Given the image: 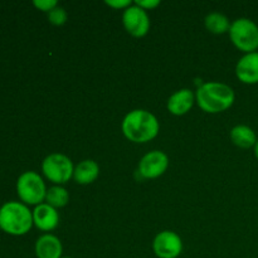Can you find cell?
<instances>
[{
    "mask_svg": "<svg viewBox=\"0 0 258 258\" xmlns=\"http://www.w3.org/2000/svg\"><path fill=\"white\" fill-rule=\"evenodd\" d=\"M121 128L128 141L145 144L158 136L160 123L150 111L133 110L123 117Z\"/></svg>",
    "mask_w": 258,
    "mask_h": 258,
    "instance_id": "cell-1",
    "label": "cell"
},
{
    "mask_svg": "<svg viewBox=\"0 0 258 258\" xmlns=\"http://www.w3.org/2000/svg\"><path fill=\"white\" fill-rule=\"evenodd\" d=\"M236 95L231 86L221 82L203 83L196 92V102L207 113H221L232 107Z\"/></svg>",
    "mask_w": 258,
    "mask_h": 258,
    "instance_id": "cell-2",
    "label": "cell"
},
{
    "mask_svg": "<svg viewBox=\"0 0 258 258\" xmlns=\"http://www.w3.org/2000/svg\"><path fill=\"white\" fill-rule=\"evenodd\" d=\"M33 226V212L24 203L8 202L0 208V229L5 233L24 236Z\"/></svg>",
    "mask_w": 258,
    "mask_h": 258,
    "instance_id": "cell-3",
    "label": "cell"
},
{
    "mask_svg": "<svg viewBox=\"0 0 258 258\" xmlns=\"http://www.w3.org/2000/svg\"><path fill=\"white\" fill-rule=\"evenodd\" d=\"M229 38L238 50L247 53L258 49V25L248 18H238L229 28Z\"/></svg>",
    "mask_w": 258,
    "mask_h": 258,
    "instance_id": "cell-4",
    "label": "cell"
},
{
    "mask_svg": "<svg viewBox=\"0 0 258 258\" xmlns=\"http://www.w3.org/2000/svg\"><path fill=\"white\" fill-rule=\"evenodd\" d=\"M47 186L42 176L35 171H25L18 178L17 193L25 206H39L45 201Z\"/></svg>",
    "mask_w": 258,
    "mask_h": 258,
    "instance_id": "cell-5",
    "label": "cell"
},
{
    "mask_svg": "<svg viewBox=\"0 0 258 258\" xmlns=\"http://www.w3.org/2000/svg\"><path fill=\"white\" fill-rule=\"evenodd\" d=\"M42 171L45 178L54 185H63L73 178L75 165L64 154H49L42 163Z\"/></svg>",
    "mask_w": 258,
    "mask_h": 258,
    "instance_id": "cell-6",
    "label": "cell"
},
{
    "mask_svg": "<svg viewBox=\"0 0 258 258\" xmlns=\"http://www.w3.org/2000/svg\"><path fill=\"white\" fill-rule=\"evenodd\" d=\"M122 24L128 34L135 38H143L148 34L150 29V18L146 10L136 4H133L127 9L123 10Z\"/></svg>",
    "mask_w": 258,
    "mask_h": 258,
    "instance_id": "cell-7",
    "label": "cell"
},
{
    "mask_svg": "<svg viewBox=\"0 0 258 258\" xmlns=\"http://www.w3.org/2000/svg\"><path fill=\"white\" fill-rule=\"evenodd\" d=\"M153 251L158 258H178L183 252V241L173 231H163L153 241Z\"/></svg>",
    "mask_w": 258,
    "mask_h": 258,
    "instance_id": "cell-8",
    "label": "cell"
},
{
    "mask_svg": "<svg viewBox=\"0 0 258 258\" xmlns=\"http://www.w3.org/2000/svg\"><path fill=\"white\" fill-rule=\"evenodd\" d=\"M168 155L164 151L153 150L141 158L139 163V173L144 179H156L168 170Z\"/></svg>",
    "mask_w": 258,
    "mask_h": 258,
    "instance_id": "cell-9",
    "label": "cell"
},
{
    "mask_svg": "<svg viewBox=\"0 0 258 258\" xmlns=\"http://www.w3.org/2000/svg\"><path fill=\"white\" fill-rule=\"evenodd\" d=\"M33 223L43 232H50L59 224V213L49 204L42 203L33 211Z\"/></svg>",
    "mask_w": 258,
    "mask_h": 258,
    "instance_id": "cell-10",
    "label": "cell"
},
{
    "mask_svg": "<svg viewBox=\"0 0 258 258\" xmlns=\"http://www.w3.org/2000/svg\"><path fill=\"white\" fill-rule=\"evenodd\" d=\"M236 76L242 83H258V52L247 53L237 62Z\"/></svg>",
    "mask_w": 258,
    "mask_h": 258,
    "instance_id": "cell-11",
    "label": "cell"
},
{
    "mask_svg": "<svg viewBox=\"0 0 258 258\" xmlns=\"http://www.w3.org/2000/svg\"><path fill=\"white\" fill-rule=\"evenodd\" d=\"M196 103V93L189 88H181L169 97L166 108L174 116H183L191 110Z\"/></svg>",
    "mask_w": 258,
    "mask_h": 258,
    "instance_id": "cell-12",
    "label": "cell"
},
{
    "mask_svg": "<svg viewBox=\"0 0 258 258\" xmlns=\"http://www.w3.org/2000/svg\"><path fill=\"white\" fill-rule=\"evenodd\" d=\"M34 252L37 258H62V242L53 234H43L35 242Z\"/></svg>",
    "mask_w": 258,
    "mask_h": 258,
    "instance_id": "cell-13",
    "label": "cell"
},
{
    "mask_svg": "<svg viewBox=\"0 0 258 258\" xmlns=\"http://www.w3.org/2000/svg\"><path fill=\"white\" fill-rule=\"evenodd\" d=\"M100 175V166L95 160H83L75 166L73 171V179L80 185H88L96 181V179Z\"/></svg>",
    "mask_w": 258,
    "mask_h": 258,
    "instance_id": "cell-14",
    "label": "cell"
},
{
    "mask_svg": "<svg viewBox=\"0 0 258 258\" xmlns=\"http://www.w3.org/2000/svg\"><path fill=\"white\" fill-rule=\"evenodd\" d=\"M231 140L241 149L254 148L257 143L256 133L247 125H237L231 130Z\"/></svg>",
    "mask_w": 258,
    "mask_h": 258,
    "instance_id": "cell-15",
    "label": "cell"
},
{
    "mask_svg": "<svg viewBox=\"0 0 258 258\" xmlns=\"http://www.w3.org/2000/svg\"><path fill=\"white\" fill-rule=\"evenodd\" d=\"M204 24H206L207 30L213 34H224V33H228L231 28L229 19L221 13H211L207 15Z\"/></svg>",
    "mask_w": 258,
    "mask_h": 258,
    "instance_id": "cell-16",
    "label": "cell"
},
{
    "mask_svg": "<svg viewBox=\"0 0 258 258\" xmlns=\"http://www.w3.org/2000/svg\"><path fill=\"white\" fill-rule=\"evenodd\" d=\"M70 202V194L67 189L63 188L62 185H53L47 190L45 196V203L49 204L53 208H63Z\"/></svg>",
    "mask_w": 258,
    "mask_h": 258,
    "instance_id": "cell-17",
    "label": "cell"
},
{
    "mask_svg": "<svg viewBox=\"0 0 258 258\" xmlns=\"http://www.w3.org/2000/svg\"><path fill=\"white\" fill-rule=\"evenodd\" d=\"M67 19H68L67 12H66L64 8L59 7V5L48 13V20H49V23L53 25H57V27L64 24V23L67 22Z\"/></svg>",
    "mask_w": 258,
    "mask_h": 258,
    "instance_id": "cell-18",
    "label": "cell"
},
{
    "mask_svg": "<svg viewBox=\"0 0 258 258\" xmlns=\"http://www.w3.org/2000/svg\"><path fill=\"white\" fill-rule=\"evenodd\" d=\"M33 5H34L37 9L42 10L44 13H49L50 10L54 9L55 7H58V3L55 0H34L33 2Z\"/></svg>",
    "mask_w": 258,
    "mask_h": 258,
    "instance_id": "cell-19",
    "label": "cell"
},
{
    "mask_svg": "<svg viewBox=\"0 0 258 258\" xmlns=\"http://www.w3.org/2000/svg\"><path fill=\"white\" fill-rule=\"evenodd\" d=\"M106 5L113 8L116 10H126L128 7L133 5L131 0H106Z\"/></svg>",
    "mask_w": 258,
    "mask_h": 258,
    "instance_id": "cell-20",
    "label": "cell"
},
{
    "mask_svg": "<svg viewBox=\"0 0 258 258\" xmlns=\"http://www.w3.org/2000/svg\"><path fill=\"white\" fill-rule=\"evenodd\" d=\"M135 4L148 12V10L155 9L158 5H160V2L159 0H136Z\"/></svg>",
    "mask_w": 258,
    "mask_h": 258,
    "instance_id": "cell-21",
    "label": "cell"
},
{
    "mask_svg": "<svg viewBox=\"0 0 258 258\" xmlns=\"http://www.w3.org/2000/svg\"><path fill=\"white\" fill-rule=\"evenodd\" d=\"M254 156H256V159L258 160V140H257L256 145H254Z\"/></svg>",
    "mask_w": 258,
    "mask_h": 258,
    "instance_id": "cell-22",
    "label": "cell"
},
{
    "mask_svg": "<svg viewBox=\"0 0 258 258\" xmlns=\"http://www.w3.org/2000/svg\"><path fill=\"white\" fill-rule=\"evenodd\" d=\"M62 258H72V257H62Z\"/></svg>",
    "mask_w": 258,
    "mask_h": 258,
    "instance_id": "cell-23",
    "label": "cell"
}]
</instances>
